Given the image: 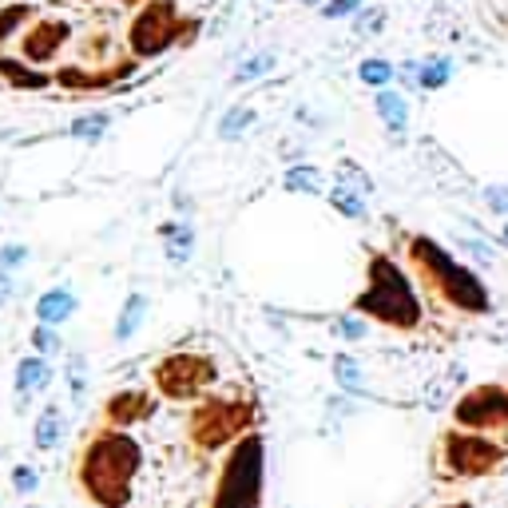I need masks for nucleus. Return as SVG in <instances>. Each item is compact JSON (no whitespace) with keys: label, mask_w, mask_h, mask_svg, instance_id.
Listing matches in <instances>:
<instances>
[{"label":"nucleus","mask_w":508,"mask_h":508,"mask_svg":"<svg viewBox=\"0 0 508 508\" xmlns=\"http://www.w3.org/2000/svg\"><path fill=\"white\" fill-rule=\"evenodd\" d=\"M357 76H362V84H369V88H377V91H382V88L393 80V64H385V60L369 56V60H362V68H357Z\"/></svg>","instance_id":"obj_27"},{"label":"nucleus","mask_w":508,"mask_h":508,"mask_svg":"<svg viewBox=\"0 0 508 508\" xmlns=\"http://www.w3.org/2000/svg\"><path fill=\"white\" fill-rule=\"evenodd\" d=\"M0 76H4L13 88H29V91L48 84V76H40L36 68H21V60H8V56H0Z\"/></svg>","instance_id":"obj_23"},{"label":"nucleus","mask_w":508,"mask_h":508,"mask_svg":"<svg viewBox=\"0 0 508 508\" xmlns=\"http://www.w3.org/2000/svg\"><path fill=\"white\" fill-rule=\"evenodd\" d=\"M24 508H36V504H24Z\"/></svg>","instance_id":"obj_41"},{"label":"nucleus","mask_w":508,"mask_h":508,"mask_svg":"<svg viewBox=\"0 0 508 508\" xmlns=\"http://www.w3.org/2000/svg\"><path fill=\"white\" fill-rule=\"evenodd\" d=\"M449 72H452V64L445 60V56H433V60H425V64H418V84L421 88H441L449 80Z\"/></svg>","instance_id":"obj_26"},{"label":"nucleus","mask_w":508,"mask_h":508,"mask_svg":"<svg viewBox=\"0 0 508 508\" xmlns=\"http://www.w3.org/2000/svg\"><path fill=\"white\" fill-rule=\"evenodd\" d=\"M254 108H246V104H235V108H227L223 119H219V140H227V143H235V140H243L246 135V127H254Z\"/></svg>","instance_id":"obj_19"},{"label":"nucleus","mask_w":508,"mask_h":508,"mask_svg":"<svg viewBox=\"0 0 508 508\" xmlns=\"http://www.w3.org/2000/svg\"><path fill=\"white\" fill-rule=\"evenodd\" d=\"M16 401H29L32 393H44L48 390V382H52V366H48V357H40V354H29V357H21L16 362Z\"/></svg>","instance_id":"obj_12"},{"label":"nucleus","mask_w":508,"mask_h":508,"mask_svg":"<svg viewBox=\"0 0 508 508\" xmlns=\"http://www.w3.org/2000/svg\"><path fill=\"white\" fill-rule=\"evenodd\" d=\"M274 72V52H258V56H246L235 68V84H251V80H263Z\"/></svg>","instance_id":"obj_24"},{"label":"nucleus","mask_w":508,"mask_h":508,"mask_svg":"<svg viewBox=\"0 0 508 508\" xmlns=\"http://www.w3.org/2000/svg\"><path fill=\"white\" fill-rule=\"evenodd\" d=\"M155 409V397L147 390H119L104 401V425H112V429H127V425L151 418Z\"/></svg>","instance_id":"obj_9"},{"label":"nucleus","mask_w":508,"mask_h":508,"mask_svg":"<svg viewBox=\"0 0 508 508\" xmlns=\"http://www.w3.org/2000/svg\"><path fill=\"white\" fill-rule=\"evenodd\" d=\"M282 187L294 191V195H322L326 191V175L318 168H310V163H298V168H290L282 175Z\"/></svg>","instance_id":"obj_18"},{"label":"nucleus","mask_w":508,"mask_h":508,"mask_svg":"<svg viewBox=\"0 0 508 508\" xmlns=\"http://www.w3.org/2000/svg\"><path fill=\"white\" fill-rule=\"evenodd\" d=\"M374 108H377V116L385 119V127H390L393 135H401L405 127H409V104H405V96L401 91H390V88H382L374 96Z\"/></svg>","instance_id":"obj_16"},{"label":"nucleus","mask_w":508,"mask_h":508,"mask_svg":"<svg viewBox=\"0 0 508 508\" xmlns=\"http://www.w3.org/2000/svg\"><path fill=\"white\" fill-rule=\"evenodd\" d=\"M32 349H36L40 357L60 354L64 341H60V334H56V326H40V322H36V326H32Z\"/></svg>","instance_id":"obj_29"},{"label":"nucleus","mask_w":508,"mask_h":508,"mask_svg":"<svg viewBox=\"0 0 508 508\" xmlns=\"http://www.w3.org/2000/svg\"><path fill=\"white\" fill-rule=\"evenodd\" d=\"M409 254H413V263L421 266V274L429 279L433 290L445 294L452 306H461V310H485V290H480V282L465 271V266L452 263V258L441 251L437 243H429V238H413Z\"/></svg>","instance_id":"obj_5"},{"label":"nucleus","mask_w":508,"mask_h":508,"mask_svg":"<svg viewBox=\"0 0 508 508\" xmlns=\"http://www.w3.org/2000/svg\"><path fill=\"white\" fill-rule=\"evenodd\" d=\"M501 457L488 441H477V437H449V465L457 469V473H465V477H477V473H485L493 461Z\"/></svg>","instance_id":"obj_10"},{"label":"nucleus","mask_w":508,"mask_h":508,"mask_svg":"<svg viewBox=\"0 0 508 508\" xmlns=\"http://www.w3.org/2000/svg\"><path fill=\"white\" fill-rule=\"evenodd\" d=\"M330 202L341 211L346 219H366V199L357 195V191H346V187H338L334 183V191H330Z\"/></svg>","instance_id":"obj_28"},{"label":"nucleus","mask_w":508,"mask_h":508,"mask_svg":"<svg viewBox=\"0 0 508 508\" xmlns=\"http://www.w3.org/2000/svg\"><path fill=\"white\" fill-rule=\"evenodd\" d=\"M13 488L16 493H36V488H40V473H36L32 465H16L13 469Z\"/></svg>","instance_id":"obj_32"},{"label":"nucleus","mask_w":508,"mask_h":508,"mask_svg":"<svg viewBox=\"0 0 508 508\" xmlns=\"http://www.w3.org/2000/svg\"><path fill=\"white\" fill-rule=\"evenodd\" d=\"M215 382V362L195 349H175L155 366V390L168 401H191Z\"/></svg>","instance_id":"obj_7"},{"label":"nucleus","mask_w":508,"mask_h":508,"mask_svg":"<svg viewBox=\"0 0 508 508\" xmlns=\"http://www.w3.org/2000/svg\"><path fill=\"white\" fill-rule=\"evenodd\" d=\"M143 318H147V298H143V294H127L124 306H119V318H116L112 338L119 341V346H124V341H132L135 334H140Z\"/></svg>","instance_id":"obj_15"},{"label":"nucleus","mask_w":508,"mask_h":508,"mask_svg":"<svg viewBox=\"0 0 508 508\" xmlns=\"http://www.w3.org/2000/svg\"><path fill=\"white\" fill-rule=\"evenodd\" d=\"M108 127H112V116L108 112H88L80 116L76 124L68 127V140H80V143H99L108 135Z\"/></svg>","instance_id":"obj_20"},{"label":"nucleus","mask_w":508,"mask_h":508,"mask_svg":"<svg viewBox=\"0 0 508 508\" xmlns=\"http://www.w3.org/2000/svg\"><path fill=\"white\" fill-rule=\"evenodd\" d=\"M8 294H13V282H8V274L0 271V306H4V302H8Z\"/></svg>","instance_id":"obj_37"},{"label":"nucleus","mask_w":508,"mask_h":508,"mask_svg":"<svg viewBox=\"0 0 508 508\" xmlns=\"http://www.w3.org/2000/svg\"><path fill=\"white\" fill-rule=\"evenodd\" d=\"M485 199H488V207L493 211H508V187H488Z\"/></svg>","instance_id":"obj_35"},{"label":"nucleus","mask_w":508,"mask_h":508,"mask_svg":"<svg viewBox=\"0 0 508 508\" xmlns=\"http://www.w3.org/2000/svg\"><path fill=\"white\" fill-rule=\"evenodd\" d=\"M68 385H72V397H84L88 390V362H84V354H68Z\"/></svg>","instance_id":"obj_30"},{"label":"nucleus","mask_w":508,"mask_h":508,"mask_svg":"<svg viewBox=\"0 0 508 508\" xmlns=\"http://www.w3.org/2000/svg\"><path fill=\"white\" fill-rule=\"evenodd\" d=\"M195 29L199 21H183L175 0H143V8L135 13L132 29H127V48H132V56L151 60L163 56L175 44H183L187 36H195Z\"/></svg>","instance_id":"obj_4"},{"label":"nucleus","mask_w":508,"mask_h":508,"mask_svg":"<svg viewBox=\"0 0 508 508\" xmlns=\"http://www.w3.org/2000/svg\"><path fill=\"white\" fill-rule=\"evenodd\" d=\"M298 4H318V0H298Z\"/></svg>","instance_id":"obj_38"},{"label":"nucleus","mask_w":508,"mask_h":508,"mask_svg":"<svg viewBox=\"0 0 508 508\" xmlns=\"http://www.w3.org/2000/svg\"><path fill=\"white\" fill-rule=\"evenodd\" d=\"M60 437H64V413H60V405H44L40 418H36V425H32L36 449L52 452V449L60 445Z\"/></svg>","instance_id":"obj_17"},{"label":"nucleus","mask_w":508,"mask_h":508,"mask_svg":"<svg viewBox=\"0 0 508 508\" xmlns=\"http://www.w3.org/2000/svg\"><path fill=\"white\" fill-rule=\"evenodd\" d=\"M508 418V397L496 390H477L457 405V421L461 425H480V421H501Z\"/></svg>","instance_id":"obj_11"},{"label":"nucleus","mask_w":508,"mask_h":508,"mask_svg":"<svg viewBox=\"0 0 508 508\" xmlns=\"http://www.w3.org/2000/svg\"><path fill=\"white\" fill-rule=\"evenodd\" d=\"M29 246H24V243H4V246H0V271H16V266H24V263H29Z\"/></svg>","instance_id":"obj_31"},{"label":"nucleus","mask_w":508,"mask_h":508,"mask_svg":"<svg viewBox=\"0 0 508 508\" xmlns=\"http://www.w3.org/2000/svg\"><path fill=\"white\" fill-rule=\"evenodd\" d=\"M254 425V405L238 397H211L191 413V437L199 449H223L230 441H243Z\"/></svg>","instance_id":"obj_6"},{"label":"nucleus","mask_w":508,"mask_h":508,"mask_svg":"<svg viewBox=\"0 0 508 508\" xmlns=\"http://www.w3.org/2000/svg\"><path fill=\"white\" fill-rule=\"evenodd\" d=\"M334 334L357 341V338H366V322H362V318H338V322H334Z\"/></svg>","instance_id":"obj_34"},{"label":"nucleus","mask_w":508,"mask_h":508,"mask_svg":"<svg viewBox=\"0 0 508 508\" xmlns=\"http://www.w3.org/2000/svg\"><path fill=\"white\" fill-rule=\"evenodd\" d=\"M72 24L68 21H36L29 32L21 36V56L29 64H48L56 60V52L68 44Z\"/></svg>","instance_id":"obj_8"},{"label":"nucleus","mask_w":508,"mask_h":508,"mask_svg":"<svg viewBox=\"0 0 508 508\" xmlns=\"http://www.w3.org/2000/svg\"><path fill=\"white\" fill-rule=\"evenodd\" d=\"M32 21V4L16 0V4H0V44L13 40L16 32H24V24Z\"/></svg>","instance_id":"obj_21"},{"label":"nucleus","mask_w":508,"mask_h":508,"mask_svg":"<svg viewBox=\"0 0 508 508\" xmlns=\"http://www.w3.org/2000/svg\"><path fill=\"white\" fill-rule=\"evenodd\" d=\"M159 238H163V251H168L171 266L191 263V251H195V230H191V223H163Z\"/></svg>","instance_id":"obj_14"},{"label":"nucleus","mask_w":508,"mask_h":508,"mask_svg":"<svg viewBox=\"0 0 508 508\" xmlns=\"http://www.w3.org/2000/svg\"><path fill=\"white\" fill-rule=\"evenodd\" d=\"M80 298L68 290V286H52V290H44L40 298H36V322L40 326H64V322L76 314Z\"/></svg>","instance_id":"obj_13"},{"label":"nucleus","mask_w":508,"mask_h":508,"mask_svg":"<svg viewBox=\"0 0 508 508\" xmlns=\"http://www.w3.org/2000/svg\"><path fill=\"white\" fill-rule=\"evenodd\" d=\"M354 310L366 314V318L385 322V326H397V330H413L421 322V302L413 294L409 279L397 271V263H390L382 254L369 258V286H366V294H357Z\"/></svg>","instance_id":"obj_2"},{"label":"nucleus","mask_w":508,"mask_h":508,"mask_svg":"<svg viewBox=\"0 0 508 508\" xmlns=\"http://www.w3.org/2000/svg\"><path fill=\"white\" fill-rule=\"evenodd\" d=\"M382 21H385V16H382V13H366V16H362V21H357V29H362L366 36H374V29H377V24H382Z\"/></svg>","instance_id":"obj_36"},{"label":"nucleus","mask_w":508,"mask_h":508,"mask_svg":"<svg viewBox=\"0 0 508 508\" xmlns=\"http://www.w3.org/2000/svg\"><path fill=\"white\" fill-rule=\"evenodd\" d=\"M357 8H362V0H326V4H322V16H326V21H341V16H354Z\"/></svg>","instance_id":"obj_33"},{"label":"nucleus","mask_w":508,"mask_h":508,"mask_svg":"<svg viewBox=\"0 0 508 508\" xmlns=\"http://www.w3.org/2000/svg\"><path fill=\"white\" fill-rule=\"evenodd\" d=\"M0 4H16V0H0Z\"/></svg>","instance_id":"obj_39"},{"label":"nucleus","mask_w":508,"mask_h":508,"mask_svg":"<svg viewBox=\"0 0 508 508\" xmlns=\"http://www.w3.org/2000/svg\"><path fill=\"white\" fill-rule=\"evenodd\" d=\"M334 179H338V187L357 191L362 199L369 195V191H374V179H369V175L357 168V163H349V159H341V163H338V175H334Z\"/></svg>","instance_id":"obj_25"},{"label":"nucleus","mask_w":508,"mask_h":508,"mask_svg":"<svg viewBox=\"0 0 508 508\" xmlns=\"http://www.w3.org/2000/svg\"><path fill=\"white\" fill-rule=\"evenodd\" d=\"M143 469V449L127 429H96L76 461V485L96 508H127L135 477Z\"/></svg>","instance_id":"obj_1"},{"label":"nucleus","mask_w":508,"mask_h":508,"mask_svg":"<svg viewBox=\"0 0 508 508\" xmlns=\"http://www.w3.org/2000/svg\"><path fill=\"white\" fill-rule=\"evenodd\" d=\"M504 243H508V227H504Z\"/></svg>","instance_id":"obj_40"},{"label":"nucleus","mask_w":508,"mask_h":508,"mask_svg":"<svg viewBox=\"0 0 508 508\" xmlns=\"http://www.w3.org/2000/svg\"><path fill=\"white\" fill-rule=\"evenodd\" d=\"M334 382L346 393H366V374H362V366H357L349 354H338L334 357Z\"/></svg>","instance_id":"obj_22"},{"label":"nucleus","mask_w":508,"mask_h":508,"mask_svg":"<svg viewBox=\"0 0 508 508\" xmlns=\"http://www.w3.org/2000/svg\"><path fill=\"white\" fill-rule=\"evenodd\" d=\"M263 473H266V445L258 433H246L227 452L211 508H258L263 504V480H266Z\"/></svg>","instance_id":"obj_3"}]
</instances>
